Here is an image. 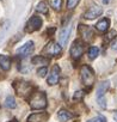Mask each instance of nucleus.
<instances>
[{"mask_svg":"<svg viewBox=\"0 0 117 122\" xmlns=\"http://www.w3.org/2000/svg\"><path fill=\"white\" fill-rule=\"evenodd\" d=\"M29 104L31 109L35 110H41V109H45L48 105L47 102V96L43 91H37L31 93V97L29 99Z\"/></svg>","mask_w":117,"mask_h":122,"instance_id":"nucleus-1","label":"nucleus"},{"mask_svg":"<svg viewBox=\"0 0 117 122\" xmlns=\"http://www.w3.org/2000/svg\"><path fill=\"white\" fill-rule=\"evenodd\" d=\"M80 76H81L83 84L85 86H87V87H92V85L96 81V77H94V73H93L92 68L90 66H87V65L81 66V68H80Z\"/></svg>","mask_w":117,"mask_h":122,"instance_id":"nucleus-2","label":"nucleus"},{"mask_svg":"<svg viewBox=\"0 0 117 122\" xmlns=\"http://www.w3.org/2000/svg\"><path fill=\"white\" fill-rule=\"evenodd\" d=\"M13 87H15L16 92L19 96H23V97L30 95L32 92V89H34L32 85H31V83L25 81V80H16L13 83Z\"/></svg>","mask_w":117,"mask_h":122,"instance_id":"nucleus-3","label":"nucleus"},{"mask_svg":"<svg viewBox=\"0 0 117 122\" xmlns=\"http://www.w3.org/2000/svg\"><path fill=\"white\" fill-rule=\"evenodd\" d=\"M43 54H45L47 56H54L57 57L62 54V46L58 44L55 41H50L49 43H47V46L43 49Z\"/></svg>","mask_w":117,"mask_h":122,"instance_id":"nucleus-4","label":"nucleus"},{"mask_svg":"<svg viewBox=\"0 0 117 122\" xmlns=\"http://www.w3.org/2000/svg\"><path fill=\"white\" fill-rule=\"evenodd\" d=\"M43 24V20L41 17H37V16H32L28 23H26V26H25V31L26 32H34V31H37L41 29Z\"/></svg>","mask_w":117,"mask_h":122,"instance_id":"nucleus-5","label":"nucleus"},{"mask_svg":"<svg viewBox=\"0 0 117 122\" xmlns=\"http://www.w3.org/2000/svg\"><path fill=\"white\" fill-rule=\"evenodd\" d=\"M69 53H71V56L74 59V60H78L81 57V55L84 54V44L81 41L77 40L72 43L71 46V49H69Z\"/></svg>","mask_w":117,"mask_h":122,"instance_id":"nucleus-6","label":"nucleus"},{"mask_svg":"<svg viewBox=\"0 0 117 122\" xmlns=\"http://www.w3.org/2000/svg\"><path fill=\"white\" fill-rule=\"evenodd\" d=\"M79 34H80L81 38H83L85 42H91V41L94 38V32H93V30H92L90 26L84 25V24L79 25Z\"/></svg>","mask_w":117,"mask_h":122,"instance_id":"nucleus-7","label":"nucleus"},{"mask_svg":"<svg viewBox=\"0 0 117 122\" xmlns=\"http://www.w3.org/2000/svg\"><path fill=\"white\" fill-rule=\"evenodd\" d=\"M60 67H58V65H54L53 68H51V72L47 79V83L49 85H56L58 83V79H60Z\"/></svg>","mask_w":117,"mask_h":122,"instance_id":"nucleus-8","label":"nucleus"},{"mask_svg":"<svg viewBox=\"0 0 117 122\" xmlns=\"http://www.w3.org/2000/svg\"><path fill=\"white\" fill-rule=\"evenodd\" d=\"M34 49H35L34 42H32V41H29V42H26L25 44H23L20 48L17 49V54H18L19 56H28V55H30V54L34 51Z\"/></svg>","mask_w":117,"mask_h":122,"instance_id":"nucleus-9","label":"nucleus"},{"mask_svg":"<svg viewBox=\"0 0 117 122\" xmlns=\"http://www.w3.org/2000/svg\"><path fill=\"white\" fill-rule=\"evenodd\" d=\"M49 118V114L43 111V112H34L28 117V122H47Z\"/></svg>","mask_w":117,"mask_h":122,"instance_id":"nucleus-10","label":"nucleus"},{"mask_svg":"<svg viewBox=\"0 0 117 122\" xmlns=\"http://www.w3.org/2000/svg\"><path fill=\"white\" fill-rule=\"evenodd\" d=\"M102 13H103V9L100 6H93V7H91L90 10H87L85 12L84 18H86V19H94V18L99 17Z\"/></svg>","mask_w":117,"mask_h":122,"instance_id":"nucleus-11","label":"nucleus"},{"mask_svg":"<svg viewBox=\"0 0 117 122\" xmlns=\"http://www.w3.org/2000/svg\"><path fill=\"white\" fill-rule=\"evenodd\" d=\"M71 30H72V26H71V25H67L66 28H63V29L60 31V35H58V40H60L61 46H66V44H67V41H68Z\"/></svg>","mask_w":117,"mask_h":122,"instance_id":"nucleus-12","label":"nucleus"},{"mask_svg":"<svg viewBox=\"0 0 117 122\" xmlns=\"http://www.w3.org/2000/svg\"><path fill=\"white\" fill-rule=\"evenodd\" d=\"M109 86H110V81H109V80L102 81V83L97 86V98L104 97V95L106 93V90L109 89Z\"/></svg>","mask_w":117,"mask_h":122,"instance_id":"nucleus-13","label":"nucleus"},{"mask_svg":"<svg viewBox=\"0 0 117 122\" xmlns=\"http://www.w3.org/2000/svg\"><path fill=\"white\" fill-rule=\"evenodd\" d=\"M31 62L34 65H38V66H47L49 64V57L43 56V55H36L35 57H32Z\"/></svg>","mask_w":117,"mask_h":122,"instance_id":"nucleus-14","label":"nucleus"},{"mask_svg":"<svg viewBox=\"0 0 117 122\" xmlns=\"http://www.w3.org/2000/svg\"><path fill=\"white\" fill-rule=\"evenodd\" d=\"M57 116H58L60 122H67L68 120L73 118V114L69 112L66 109H60V110H58V112H57Z\"/></svg>","mask_w":117,"mask_h":122,"instance_id":"nucleus-15","label":"nucleus"},{"mask_svg":"<svg viewBox=\"0 0 117 122\" xmlns=\"http://www.w3.org/2000/svg\"><path fill=\"white\" fill-rule=\"evenodd\" d=\"M0 67L4 71H9L11 68V59L7 55H0Z\"/></svg>","mask_w":117,"mask_h":122,"instance_id":"nucleus-16","label":"nucleus"},{"mask_svg":"<svg viewBox=\"0 0 117 122\" xmlns=\"http://www.w3.org/2000/svg\"><path fill=\"white\" fill-rule=\"evenodd\" d=\"M109 26H110V20H109L107 18H104V19H102L100 22L97 23L96 29H97L98 31H100V32H105V31L109 29Z\"/></svg>","mask_w":117,"mask_h":122,"instance_id":"nucleus-17","label":"nucleus"},{"mask_svg":"<svg viewBox=\"0 0 117 122\" xmlns=\"http://www.w3.org/2000/svg\"><path fill=\"white\" fill-rule=\"evenodd\" d=\"M5 107L9 108V109H15L17 107V103H16V99L13 96H7L6 99H5Z\"/></svg>","mask_w":117,"mask_h":122,"instance_id":"nucleus-18","label":"nucleus"},{"mask_svg":"<svg viewBox=\"0 0 117 122\" xmlns=\"http://www.w3.org/2000/svg\"><path fill=\"white\" fill-rule=\"evenodd\" d=\"M36 11L39 12V13H43V15H48V6L44 1H41L37 4L36 6Z\"/></svg>","mask_w":117,"mask_h":122,"instance_id":"nucleus-19","label":"nucleus"},{"mask_svg":"<svg viewBox=\"0 0 117 122\" xmlns=\"http://www.w3.org/2000/svg\"><path fill=\"white\" fill-rule=\"evenodd\" d=\"M98 54H99V49H98L97 47H91V48L88 49V57H90L91 60H94V59L98 56Z\"/></svg>","mask_w":117,"mask_h":122,"instance_id":"nucleus-20","label":"nucleus"},{"mask_svg":"<svg viewBox=\"0 0 117 122\" xmlns=\"http://www.w3.org/2000/svg\"><path fill=\"white\" fill-rule=\"evenodd\" d=\"M85 95H86V92L84 91V90H79V91H77L74 95H73V99L77 102H81L83 99H84V97H85Z\"/></svg>","mask_w":117,"mask_h":122,"instance_id":"nucleus-21","label":"nucleus"},{"mask_svg":"<svg viewBox=\"0 0 117 122\" xmlns=\"http://www.w3.org/2000/svg\"><path fill=\"white\" fill-rule=\"evenodd\" d=\"M50 6L55 11H60L62 6V0H50Z\"/></svg>","mask_w":117,"mask_h":122,"instance_id":"nucleus-22","label":"nucleus"},{"mask_svg":"<svg viewBox=\"0 0 117 122\" xmlns=\"http://www.w3.org/2000/svg\"><path fill=\"white\" fill-rule=\"evenodd\" d=\"M79 1H80V0H67V7L69 10H73L79 4Z\"/></svg>","mask_w":117,"mask_h":122,"instance_id":"nucleus-23","label":"nucleus"},{"mask_svg":"<svg viewBox=\"0 0 117 122\" xmlns=\"http://www.w3.org/2000/svg\"><path fill=\"white\" fill-rule=\"evenodd\" d=\"M92 121H93V122H106V117L103 116L102 114H98Z\"/></svg>","mask_w":117,"mask_h":122,"instance_id":"nucleus-24","label":"nucleus"},{"mask_svg":"<svg viewBox=\"0 0 117 122\" xmlns=\"http://www.w3.org/2000/svg\"><path fill=\"white\" fill-rule=\"evenodd\" d=\"M97 102H98V104H99V107H100L102 109H105V108H106V101H105L104 97L97 98Z\"/></svg>","mask_w":117,"mask_h":122,"instance_id":"nucleus-25","label":"nucleus"},{"mask_svg":"<svg viewBox=\"0 0 117 122\" xmlns=\"http://www.w3.org/2000/svg\"><path fill=\"white\" fill-rule=\"evenodd\" d=\"M47 72H48V70H47V67H45V66H43V67L38 68V71H37L38 76H39V77H42V78H43V77H45Z\"/></svg>","mask_w":117,"mask_h":122,"instance_id":"nucleus-26","label":"nucleus"},{"mask_svg":"<svg viewBox=\"0 0 117 122\" xmlns=\"http://www.w3.org/2000/svg\"><path fill=\"white\" fill-rule=\"evenodd\" d=\"M115 36H117V32H116L115 30H112V31H110V32L106 35V37H105V41H106V42H109V41H110V40H112Z\"/></svg>","mask_w":117,"mask_h":122,"instance_id":"nucleus-27","label":"nucleus"},{"mask_svg":"<svg viewBox=\"0 0 117 122\" xmlns=\"http://www.w3.org/2000/svg\"><path fill=\"white\" fill-rule=\"evenodd\" d=\"M111 48H112L113 50H116V51H117V37L112 41V43H111Z\"/></svg>","mask_w":117,"mask_h":122,"instance_id":"nucleus-28","label":"nucleus"},{"mask_svg":"<svg viewBox=\"0 0 117 122\" xmlns=\"http://www.w3.org/2000/svg\"><path fill=\"white\" fill-rule=\"evenodd\" d=\"M113 120H115V122H117V112H115V115H113Z\"/></svg>","mask_w":117,"mask_h":122,"instance_id":"nucleus-29","label":"nucleus"},{"mask_svg":"<svg viewBox=\"0 0 117 122\" xmlns=\"http://www.w3.org/2000/svg\"><path fill=\"white\" fill-rule=\"evenodd\" d=\"M102 1H103V4H107V3L110 1V0H102Z\"/></svg>","mask_w":117,"mask_h":122,"instance_id":"nucleus-30","label":"nucleus"},{"mask_svg":"<svg viewBox=\"0 0 117 122\" xmlns=\"http://www.w3.org/2000/svg\"><path fill=\"white\" fill-rule=\"evenodd\" d=\"M7 122H18L16 118H13V120H11V121H7Z\"/></svg>","mask_w":117,"mask_h":122,"instance_id":"nucleus-31","label":"nucleus"},{"mask_svg":"<svg viewBox=\"0 0 117 122\" xmlns=\"http://www.w3.org/2000/svg\"><path fill=\"white\" fill-rule=\"evenodd\" d=\"M86 122H93V121H92V120H88V121H86Z\"/></svg>","mask_w":117,"mask_h":122,"instance_id":"nucleus-32","label":"nucleus"}]
</instances>
